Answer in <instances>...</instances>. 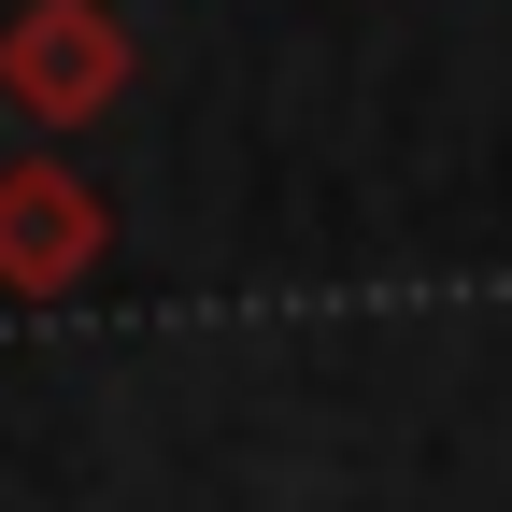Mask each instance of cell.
Segmentation results:
<instances>
[{
	"label": "cell",
	"mask_w": 512,
	"mask_h": 512,
	"mask_svg": "<svg viewBox=\"0 0 512 512\" xmlns=\"http://www.w3.org/2000/svg\"><path fill=\"white\" fill-rule=\"evenodd\" d=\"M128 72H143V43H128L114 0H15V29H0V100H15L29 128H86V114H114Z\"/></svg>",
	"instance_id": "cell-1"
},
{
	"label": "cell",
	"mask_w": 512,
	"mask_h": 512,
	"mask_svg": "<svg viewBox=\"0 0 512 512\" xmlns=\"http://www.w3.org/2000/svg\"><path fill=\"white\" fill-rule=\"evenodd\" d=\"M114 256V200L72 157H15L0 171V299H72Z\"/></svg>",
	"instance_id": "cell-2"
}]
</instances>
